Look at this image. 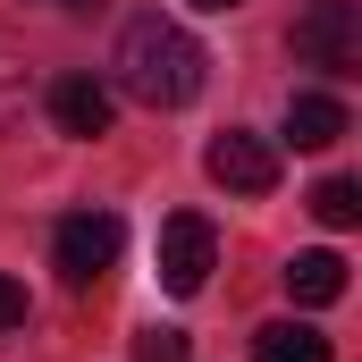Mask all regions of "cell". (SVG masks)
I'll return each mask as SVG.
<instances>
[{
	"label": "cell",
	"mask_w": 362,
	"mask_h": 362,
	"mask_svg": "<svg viewBox=\"0 0 362 362\" xmlns=\"http://www.w3.org/2000/svg\"><path fill=\"white\" fill-rule=\"evenodd\" d=\"M118 93L127 101H144V110H185L202 76H211V59H202V42L185 34L177 17H127V34H118Z\"/></svg>",
	"instance_id": "1"
},
{
	"label": "cell",
	"mask_w": 362,
	"mask_h": 362,
	"mask_svg": "<svg viewBox=\"0 0 362 362\" xmlns=\"http://www.w3.org/2000/svg\"><path fill=\"white\" fill-rule=\"evenodd\" d=\"M295 59L303 68H329V76H354L362 68V17L354 0H312L295 17Z\"/></svg>",
	"instance_id": "2"
},
{
	"label": "cell",
	"mask_w": 362,
	"mask_h": 362,
	"mask_svg": "<svg viewBox=\"0 0 362 362\" xmlns=\"http://www.w3.org/2000/svg\"><path fill=\"white\" fill-rule=\"evenodd\" d=\"M211 270H219V228L202 211H169L160 219V286L169 295H202Z\"/></svg>",
	"instance_id": "3"
},
{
	"label": "cell",
	"mask_w": 362,
	"mask_h": 362,
	"mask_svg": "<svg viewBox=\"0 0 362 362\" xmlns=\"http://www.w3.org/2000/svg\"><path fill=\"white\" fill-rule=\"evenodd\" d=\"M118 253H127V228L110 219V211H76V219H59V236H51V262L68 286H93L101 270H118Z\"/></svg>",
	"instance_id": "4"
},
{
	"label": "cell",
	"mask_w": 362,
	"mask_h": 362,
	"mask_svg": "<svg viewBox=\"0 0 362 362\" xmlns=\"http://www.w3.org/2000/svg\"><path fill=\"white\" fill-rule=\"evenodd\" d=\"M202 169H211V185H228V194H270V185H278V152L262 144V135L228 127V135H211Z\"/></svg>",
	"instance_id": "5"
},
{
	"label": "cell",
	"mask_w": 362,
	"mask_h": 362,
	"mask_svg": "<svg viewBox=\"0 0 362 362\" xmlns=\"http://www.w3.org/2000/svg\"><path fill=\"white\" fill-rule=\"evenodd\" d=\"M51 118H59V135H110V118H118V93L101 85V76H59L51 85Z\"/></svg>",
	"instance_id": "6"
},
{
	"label": "cell",
	"mask_w": 362,
	"mask_h": 362,
	"mask_svg": "<svg viewBox=\"0 0 362 362\" xmlns=\"http://www.w3.org/2000/svg\"><path fill=\"white\" fill-rule=\"evenodd\" d=\"M337 135H346V101L337 93H295L286 101V144L295 152H329Z\"/></svg>",
	"instance_id": "7"
},
{
	"label": "cell",
	"mask_w": 362,
	"mask_h": 362,
	"mask_svg": "<svg viewBox=\"0 0 362 362\" xmlns=\"http://www.w3.org/2000/svg\"><path fill=\"white\" fill-rule=\"evenodd\" d=\"M286 295H295L303 312H320V303H337V295H346V253H329V245H312V253H295V262H286Z\"/></svg>",
	"instance_id": "8"
},
{
	"label": "cell",
	"mask_w": 362,
	"mask_h": 362,
	"mask_svg": "<svg viewBox=\"0 0 362 362\" xmlns=\"http://www.w3.org/2000/svg\"><path fill=\"white\" fill-rule=\"evenodd\" d=\"M253 362H329V337L312 320H270L253 329Z\"/></svg>",
	"instance_id": "9"
},
{
	"label": "cell",
	"mask_w": 362,
	"mask_h": 362,
	"mask_svg": "<svg viewBox=\"0 0 362 362\" xmlns=\"http://www.w3.org/2000/svg\"><path fill=\"white\" fill-rule=\"evenodd\" d=\"M312 219H320V228H354L362 219V185L354 177H320L312 185Z\"/></svg>",
	"instance_id": "10"
},
{
	"label": "cell",
	"mask_w": 362,
	"mask_h": 362,
	"mask_svg": "<svg viewBox=\"0 0 362 362\" xmlns=\"http://www.w3.org/2000/svg\"><path fill=\"white\" fill-rule=\"evenodd\" d=\"M17 110H25V68H17V51L0 42V127H8Z\"/></svg>",
	"instance_id": "11"
},
{
	"label": "cell",
	"mask_w": 362,
	"mask_h": 362,
	"mask_svg": "<svg viewBox=\"0 0 362 362\" xmlns=\"http://www.w3.org/2000/svg\"><path fill=\"white\" fill-rule=\"evenodd\" d=\"M135 362H185V337L177 329H144L135 337Z\"/></svg>",
	"instance_id": "12"
},
{
	"label": "cell",
	"mask_w": 362,
	"mask_h": 362,
	"mask_svg": "<svg viewBox=\"0 0 362 362\" xmlns=\"http://www.w3.org/2000/svg\"><path fill=\"white\" fill-rule=\"evenodd\" d=\"M0 329H25V286L0 270Z\"/></svg>",
	"instance_id": "13"
},
{
	"label": "cell",
	"mask_w": 362,
	"mask_h": 362,
	"mask_svg": "<svg viewBox=\"0 0 362 362\" xmlns=\"http://www.w3.org/2000/svg\"><path fill=\"white\" fill-rule=\"evenodd\" d=\"M194 8H211V17H228V8H245V0H194Z\"/></svg>",
	"instance_id": "14"
}]
</instances>
